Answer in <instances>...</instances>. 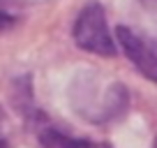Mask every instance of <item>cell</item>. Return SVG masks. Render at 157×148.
<instances>
[{"mask_svg": "<svg viewBox=\"0 0 157 148\" xmlns=\"http://www.w3.org/2000/svg\"><path fill=\"white\" fill-rule=\"evenodd\" d=\"M152 148H157V139H155V146H152Z\"/></svg>", "mask_w": 157, "mask_h": 148, "instance_id": "obj_7", "label": "cell"}, {"mask_svg": "<svg viewBox=\"0 0 157 148\" xmlns=\"http://www.w3.org/2000/svg\"><path fill=\"white\" fill-rule=\"evenodd\" d=\"M116 40L127 56V60L146 76L148 81L157 84V51L148 42L141 40V35L129 30L127 25H118L116 28Z\"/></svg>", "mask_w": 157, "mask_h": 148, "instance_id": "obj_2", "label": "cell"}, {"mask_svg": "<svg viewBox=\"0 0 157 148\" xmlns=\"http://www.w3.org/2000/svg\"><path fill=\"white\" fill-rule=\"evenodd\" d=\"M12 25H14V16H12V14H7L5 10H0V33L10 30Z\"/></svg>", "mask_w": 157, "mask_h": 148, "instance_id": "obj_4", "label": "cell"}, {"mask_svg": "<svg viewBox=\"0 0 157 148\" xmlns=\"http://www.w3.org/2000/svg\"><path fill=\"white\" fill-rule=\"evenodd\" d=\"M0 148H10V141H7L2 134H0Z\"/></svg>", "mask_w": 157, "mask_h": 148, "instance_id": "obj_5", "label": "cell"}, {"mask_svg": "<svg viewBox=\"0 0 157 148\" xmlns=\"http://www.w3.org/2000/svg\"><path fill=\"white\" fill-rule=\"evenodd\" d=\"M7 2H14V0H0V5H7Z\"/></svg>", "mask_w": 157, "mask_h": 148, "instance_id": "obj_6", "label": "cell"}, {"mask_svg": "<svg viewBox=\"0 0 157 148\" xmlns=\"http://www.w3.org/2000/svg\"><path fill=\"white\" fill-rule=\"evenodd\" d=\"M37 139L42 143V148H95L93 141L69 137L67 132L49 125L46 120H42V125H37Z\"/></svg>", "mask_w": 157, "mask_h": 148, "instance_id": "obj_3", "label": "cell"}, {"mask_svg": "<svg viewBox=\"0 0 157 148\" xmlns=\"http://www.w3.org/2000/svg\"><path fill=\"white\" fill-rule=\"evenodd\" d=\"M72 40L78 49L102 56V58H113L118 51L116 37L109 30L106 14H104V7L99 2H90L78 12L72 28Z\"/></svg>", "mask_w": 157, "mask_h": 148, "instance_id": "obj_1", "label": "cell"}]
</instances>
